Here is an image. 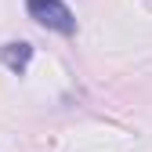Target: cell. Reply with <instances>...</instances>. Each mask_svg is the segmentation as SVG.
Returning <instances> with one entry per match:
<instances>
[{"instance_id": "cell-2", "label": "cell", "mask_w": 152, "mask_h": 152, "mask_svg": "<svg viewBox=\"0 0 152 152\" xmlns=\"http://www.w3.org/2000/svg\"><path fill=\"white\" fill-rule=\"evenodd\" d=\"M0 58H4V65H7L11 72H18V76H22V72H26V65H29V58H33V47H29L26 40L4 44V47H0Z\"/></svg>"}, {"instance_id": "cell-1", "label": "cell", "mask_w": 152, "mask_h": 152, "mask_svg": "<svg viewBox=\"0 0 152 152\" xmlns=\"http://www.w3.org/2000/svg\"><path fill=\"white\" fill-rule=\"evenodd\" d=\"M26 11L36 26L44 29H54L62 36H72L76 33V15L62 4V0H26Z\"/></svg>"}]
</instances>
